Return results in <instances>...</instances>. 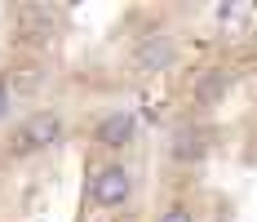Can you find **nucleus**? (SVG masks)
<instances>
[{
	"instance_id": "nucleus-10",
	"label": "nucleus",
	"mask_w": 257,
	"mask_h": 222,
	"mask_svg": "<svg viewBox=\"0 0 257 222\" xmlns=\"http://www.w3.org/2000/svg\"><path fill=\"white\" fill-rule=\"evenodd\" d=\"M253 18H257L253 5H217V9H213V23H217L222 36H244V31L253 27Z\"/></svg>"
},
{
	"instance_id": "nucleus-6",
	"label": "nucleus",
	"mask_w": 257,
	"mask_h": 222,
	"mask_svg": "<svg viewBox=\"0 0 257 222\" xmlns=\"http://www.w3.org/2000/svg\"><path fill=\"white\" fill-rule=\"evenodd\" d=\"M138 116L128 111V107H102L93 120L84 124V138H89V147L98 151V156H128V147L138 142Z\"/></svg>"
},
{
	"instance_id": "nucleus-2",
	"label": "nucleus",
	"mask_w": 257,
	"mask_h": 222,
	"mask_svg": "<svg viewBox=\"0 0 257 222\" xmlns=\"http://www.w3.org/2000/svg\"><path fill=\"white\" fill-rule=\"evenodd\" d=\"M138 200V173L128 165V156H102L93 160L89 182H84V209L93 213H128V204Z\"/></svg>"
},
{
	"instance_id": "nucleus-1",
	"label": "nucleus",
	"mask_w": 257,
	"mask_h": 222,
	"mask_svg": "<svg viewBox=\"0 0 257 222\" xmlns=\"http://www.w3.org/2000/svg\"><path fill=\"white\" fill-rule=\"evenodd\" d=\"M67 142V116L58 107H31L0 138V160H36Z\"/></svg>"
},
{
	"instance_id": "nucleus-8",
	"label": "nucleus",
	"mask_w": 257,
	"mask_h": 222,
	"mask_svg": "<svg viewBox=\"0 0 257 222\" xmlns=\"http://www.w3.org/2000/svg\"><path fill=\"white\" fill-rule=\"evenodd\" d=\"M0 76H5L14 102H27V98H40V94H45V85H49V62L27 53L18 62H9V71H0Z\"/></svg>"
},
{
	"instance_id": "nucleus-12",
	"label": "nucleus",
	"mask_w": 257,
	"mask_h": 222,
	"mask_svg": "<svg viewBox=\"0 0 257 222\" xmlns=\"http://www.w3.org/2000/svg\"><path fill=\"white\" fill-rule=\"evenodd\" d=\"M106 222H133V218H128V213H115V218H106Z\"/></svg>"
},
{
	"instance_id": "nucleus-3",
	"label": "nucleus",
	"mask_w": 257,
	"mask_h": 222,
	"mask_svg": "<svg viewBox=\"0 0 257 222\" xmlns=\"http://www.w3.org/2000/svg\"><path fill=\"white\" fill-rule=\"evenodd\" d=\"M217 147V129L213 120H200V116H186L182 111L178 120L169 124V133H164V165L178 173H195L208 165V156Z\"/></svg>"
},
{
	"instance_id": "nucleus-4",
	"label": "nucleus",
	"mask_w": 257,
	"mask_h": 222,
	"mask_svg": "<svg viewBox=\"0 0 257 222\" xmlns=\"http://www.w3.org/2000/svg\"><path fill=\"white\" fill-rule=\"evenodd\" d=\"M5 23H9V40L23 53L45 58V53L58 45V36H62L67 9H58V5H14V9L5 14Z\"/></svg>"
},
{
	"instance_id": "nucleus-5",
	"label": "nucleus",
	"mask_w": 257,
	"mask_h": 222,
	"mask_svg": "<svg viewBox=\"0 0 257 222\" xmlns=\"http://www.w3.org/2000/svg\"><path fill=\"white\" fill-rule=\"evenodd\" d=\"M235 67L231 62H204V67H195L191 71V85H186V116H200L208 120L222 102L235 94Z\"/></svg>"
},
{
	"instance_id": "nucleus-7",
	"label": "nucleus",
	"mask_w": 257,
	"mask_h": 222,
	"mask_svg": "<svg viewBox=\"0 0 257 222\" xmlns=\"http://www.w3.org/2000/svg\"><path fill=\"white\" fill-rule=\"evenodd\" d=\"M178 62H182L178 36H169V31H160V27L142 31V36L133 40V49H128V71L133 76H164V71H173Z\"/></svg>"
},
{
	"instance_id": "nucleus-11",
	"label": "nucleus",
	"mask_w": 257,
	"mask_h": 222,
	"mask_svg": "<svg viewBox=\"0 0 257 222\" xmlns=\"http://www.w3.org/2000/svg\"><path fill=\"white\" fill-rule=\"evenodd\" d=\"M9 111H14V94H9V85H5V76H0V124H5Z\"/></svg>"
},
{
	"instance_id": "nucleus-9",
	"label": "nucleus",
	"mask_w": 257,
	"mask_h": 222,
	"mask_svg": "<svg viewBox=\"0 0 257 222\" xmlns=\"http://www.w3.org/2000/svg\"><path fill=\"white\" fill-rule=\"evenodd\" d=\"M155 222H204V213H200L195 196L173 191V196H164V204L155 209Z\"/></svg>"
}]
</instances>
